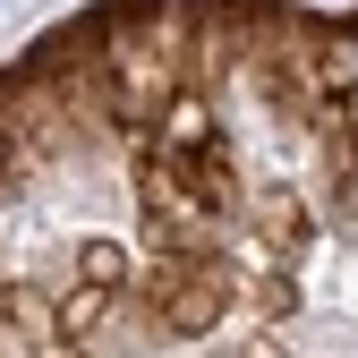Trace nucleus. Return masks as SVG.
I'll list each match as a JSON object with an SVG mask.
<instances>
[{
	"label": "nucleus",
	"instance_id": "nucleus-2",
	"mask_svg": "<svg viewBox=\"0 0 358 358\" xmlns=\"http://www.w3.org/2000/svg\"><path fill=\"white\" fill-rule=\"evenodd\" d=\"M341 26H350V94H341L324 188L273 282V307L231 358H358V9H341Z\"/></svg>",
	"mask_w": 358,
	"mask_h": 358
},
{
	"label": "nucleus",
	"instance_id": "nucleus-1",
	"mask_svg": "<svg viewBox=\"0 0 358 358\" xmlns=\"http://www.w3.org/2000/svg\"><path fill=\"white\" fill-rule=\"evenodd\" d=\"M341 85L350 34L299 0H103L0 69V358H231Z\"/></svg>",
	"mask_w": 358,
	"mask_h": 358
}]
</instances>
